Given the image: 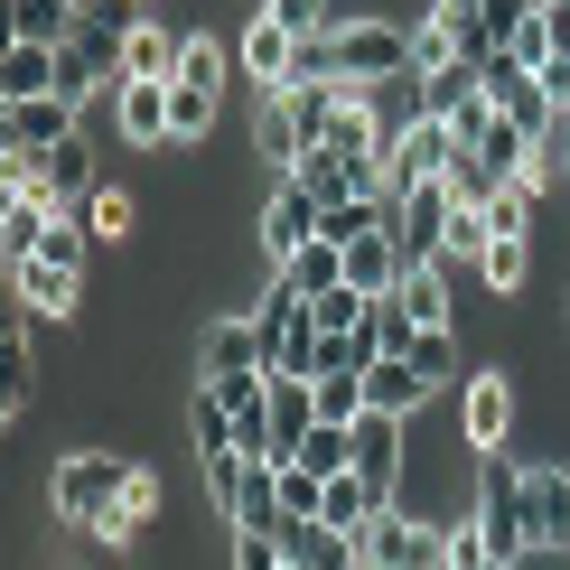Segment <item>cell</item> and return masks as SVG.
Segmentation results:
<instances>
[{
    "label": "cell",
    "instance_id": "6da1fadb",
    "mask_svg": "<svg viewBox=\"0 0 570 570\" xmlns=\"http://www.w3.org/2000/svg\"><path fill=\"white\" fill-rule=\"evenodd\" d=\"M131 468L140 459H122V449H66V459L47 468V514H57V533H85L94 552H122Z\"/></svg>",
    "mask_w": 570,
    "mask_h": 570
},
{
    "label": "cell",
    "instance_id": "7a4b0ae2",
    "mask_svg": "<svg viewBox=\"0 0 570 570\" xmlns=\"http://www.w3.org/2000/svg\"><path fill=\"white\" fill-rule=\"evenodd\" d=\"M206 505H216L225 533H272L281 514V459H244V449H225V459H206Z\"/></svg>",
    "mask_w": 570,
    "mask_h": 570
},
{
    "label": "cell",
    "instance_id": "3957f363",
    "mask_svg": "<svg viewBox=\"0 0 570 570\" xmlns=\"http://www.w3.org/2000/svg\"><path fill=\"white\" fill-rule=\"evenodd\" d=\"M355 552L374 570H449V524L421 505H384L374 524H355Z\"/></svg>",
    "mask_w": 570,
    "mask_h": 570
},
{
    "label": "cell",
    "instance_id": "277c9868",
    "mask_svg": "<svg viewBox=\"0 0 570 570\" xmlns=\"http://www.w3.org/2000/svg\"><path fill=\"white\" fill-rule=\"evenodd\" d=\"M478 533L495 542V561H524L533 552V524H524V459L487 449L478 459Z\"/></svg>",
    "mask_w": 570,
    "mask_h": 570
},
{
    "label": "cell",
    "instance_id": "5b68a950",
    "mask_svg": "<svg viewBox=\"0 0 570 570\" xmlns=\"http://www.w3.org/2000/svg\"><path fill=\"white\" fill-rule=\"evenodd\" d=\"M346 440H355V478L384 495V505H402V478H412V431H402V412L346 421Z\"/></svg>",
    "mask_w": 570,
    "mask_h": 570
},
{
    "label": "cell",
    "instance_id": "8992f818",
    "mask_svg": "<svg viewBox=\"0 0 570 570\" xmlns=\"http://www.w3.org/2000/svg\"><path fill=\"white\" fill-rule=\"evenodd\" d=\"M514 421H524V393H514V374H495V365H478L459 384V431H468V449H505L514 440Z\"/></svg>",
    "mask_w": 570,
    "mask_h": 570
},
{
    "label": "cell",
    "instance_id": "52a82bcc",
    "mask_svg": "<svg viewBox=\"0 0 570 570\" xmlns=\"http://www.w3.org/2000/svg\"><path fill=\"white\" fill-rule=\"evenodd\" d=\"M234 76L281 94V85L299 76V29H291V19H272V10H253L244 29H234Z\"/></svg>",
    "mask_w": 570,
    "mask_h": 570
},
{
    "label": "cell",
    "instance_id": "ba28073f",
    "mask_svg": "<svg viewBox=\"0 0 570 570\" xmlns=\"http://www.w3.org/2000/svg\"><path fill=\"white\" fill-rule=\"evenodd\" d=\"M253 244H263L272 272L291 263V253H308V244H318V197H308L299 178H281L272 197H263V216H253Z\"/></svg>",
    "mask_w": 570,
    "mask_h": 570
},
{
    "label": "cell",
    "instance_id": "9c48e42d",
    "mask_svg": "<svg viewBox=\"0 0 570 570\" xmlns=\"http://www.w3.org/2000/svg\"><path fill=\"white\" fill-rule=\"evenodd\" d=\"M244 374H272V365H263V327H253V308L206 318V337H197V384H244Z\"/></svg>",
    "mask_w": 570,
    "mask_h": 570
},
{
    "label": "cell",
    "instance_id": "30bf717a",
    "mask_svg": "<svg viewBox=\"0 0 570 570\" xmlns=\"http://www.w3.org/2000/svg\"><path fill=\"white\" fill-rule=\"evenodd\" d=\"M85 131V104L76 94H29V104H0V140H10V150H66V140Z\"/></svg>",
    "mask_w": 570,
    "mask_h": 570
},
{
    "label": "cell",
    "instance_id": "8fae6325",
    "mask_svg": "<svg viewBox=\"0 0 570 570\" xmlns=\"http://www.w3.org/2000/svg\"><path fill=\"white\" fill-rule=\"evenodd\" d=\"M449 159H459V131L421 112V122H412V131H402L393 150H384V197H402V187H431V178H449Z\"/></svg>",
    "mask_w": 570,
    "mask_h": 570
},
{
    "label": "cell",
    "instance_id": "7c38bea8",
    "mask_svg": "<svg viewBox=\"0 0 570 570\" xmlns=\"http://www.w3.org/2000/svg\"><path fill=\"white\" fill-rule=\"evenodd\" d=\"M449 216H459V197H449V178H431V187H402V197H393L402 253H412V263H440V253H449Z\"/></svg>",
    "mask_w": 570,
    "mask_h": 570
},
{
    "label": "cell",
    "instance_id": "4fadbf2b",
    "mask_svg": "<svg viewBox=\"0 0 570 570\" xmlns=\"http://www.w3.org/2000/svg\"><path fill=\"white\" fill-rule=\"evenodd\" d=\"M10 299L29 308V318H85V272L29 253V263H10Z\"/></svg>",
    "mask_w": 570,
    "mask_h": 570
},
{
    "label": "cell",
    "instance_id": "5bb4252c",
    "mask_svg": "<svg viewBox=\"0 0 570 570\" xmlns=\"http://www.w3.org/2000/svg\"><path fill=\"white\" fill-rule=\"evenodd\" d=\"M169 85H159V76H122V85H112V131H122L131 150H169Z\"/></svg>",
    "mask_w": 570,
    "mask_h": 570
},
{
    "label": "cell",
    "instance_id": "9a60e30c",
    "mask_svg": "<svg viewBox=\"0 0 570 570\" xmlns=\"http://www.w3.org/2000/svg\"><path fill=\"white\" fill-rule=\"evenodd\" d=\"M524 524L542 552H570V468L561 459H524Z\"/></svg>",
    "mask_w": 570,
    "mask_h": 570
},
{
    "label": "cell",
    "instance_id": "2e32d148",
    "mask_svg": "<svg viewBox=\"0 0 570 570\" xmlns=\"http://www.w3.org/2000/svg\"><path fill=\"white\" fill-rule=\"evenodd\" d=\"M402 272H412V253H402V225H393V197H384V225H365V234L346 244V281H355L365 299H384Z\"/></svg>",
    "mask_w": 570,
    "mask_h": 570
},
{
    "label": "cell",
    "instance_id": "e0dca14e",
    "mask_svg": "<svg viewBox=\"0 0 570 570\" xmlns=\"http://www.w3.org/2000/svg\"><path fill=\"white\" fill-rule=\"evenodd\" d=\"M29 94H66V47L57 38H10L0 47V104H29Z\"/></svg>",
    "mask_w": 570,
    "mask_h": 570
},
{
    "label": "cell",
    "instance_id": "ac0fdd59",
    "mask_svg": "<svg viewBox=\"0 0 570 570\" xmlns=\"http://www.w3.org/2000/svg\"><path fill=\"white\" fill-rule=\"evenodd\" d=\"M38 402V355H29V308L0 327V421H29Z\"/></svg>",
    "mask_w": 570,
    "mask_h": 570
},
{
    "label": "cell",
    "instance_id": "d6986e66",
    "mask_svg": "<svg viewBox=\"0 0 570 570\" xmlns=\"http://www.w3.org/2000/svg\"><path fill=\"white\" fill-rule=\"evenodd\" d=\"M393 299L412 308L421 327H459V272H449V263H412L393 281Z\"/></svg>",
    "mask_w": 570,
    "mask_h": 570
},
{
    "label": "cell",
    "instance_id": "ffe728a7",
    "mask_svg": "<svg viewBox=\"0 0 570 570\" xmlns=\"http://www.w3.org/2000/svg\"><path fill=\"white\" fill-rule=\"evenodd\" d=\"M281 552H291L299 570H346L355 561V533H337V524H318V514H281Z\"/></svg>",
    "mask_w": 570,
    "mask_h": 570
},
{
    "label": "cell",
    "instance_id": "44dd1931",
    "mask_svg": "<svg viewBox=\"0 0 570 570\" xmlns=\"http://www.w3.org/2000/svg\"><path fill=\"white\" fill-rule=\"evenodd\" d=\"M431 393H440V384L412 365V355H374V365H365V402H374V412H402V421H412Z\"/></svg>",
    "mask_w": 570,
    "mask_h": 570
},
{
    "label": "cell",
    "instance_id": "7402d4cb",
    "mask_svg": "<svg viewBox=\"0 0 570 570\" xmlns=\"http://www.w3.org/2000/svg\"><path fill=\"white\" fill-rule=\"evenodd\" d=\"M533 281V234H495V244L478 253V291L487 299H514Z\"/></svg>",
    "mask_w": 570,
    "mask_h": 570
},
{
    "label": "cell",
    "instance_id": "603a6c76",
    "mask_svg": "<svg viewBox=\"0 0 570 570\" xmlns=\"http://www.w3.org/2000/svg\"><path fill=\"white\" fill-rule=\"evenodd\" d=\"M178 47H187L178 29H159V19L140 10L131 38H122V76H159V85H169V76H178Z\"/></svg>",
    "mask_w": 570,
    "mask_h": 570
},
{
    "label": "cell",
    "instance_id": "cb8c5ba5",
    "mask_svg": "<svg viewBox=\"0 0 570 570\" xmlns=\"http://www.w3.org/2000/svg\"><path fill=\"white\" fill-rule=\"evenodd\" d=\"M216 122H225V94L216 85H169V150H197Z\"/></svg>",
    "mask_w": 570,
    "mask_h": 570
},
{
    "label": "cell",
    "instance_id": "d4e9b609",
    "mask_svg": "<svg viewBox=\"0 0 570 570\" xmlns=\"http://www.w3.org/2000/svg\"><path fill=\"white\" fill-rule=\"evenodd\" d=\"M187 449H197V459H225V449H234V402L216 384L187 393Z\"/></svg>",
    "mask_w": 570,
    "mask_h": 570
},
{
    "label": "cell",
    "instance_id": "484cf974",
    "mask_svg": "<svg viewBox=\"0 0 570 570\" xmlns=\"http://www.w3.org/2000/svg\"><path fill=\"white\" fill-rule=\"evenodd\" d=\"M281 281H291L299 299H327V291L346 281V244H327V234H318L308 253H291V263H281Z\"/></svg>",
    "mask_w": 570,
    "mask_h": 570
},
{
    "label": "cell",
    "instance_id": "4316f807",
    "mask_svg": "<svg viewBox=\"0 0 570 570\" xmlns=\"http://www.w3.org/2000/svg\"><path fill=\"white\" fill-rule=\"evenodd\" d=\"M355 337H365L374 355H412V346H421V318H412V308H402V299L384 291V299L365 308V327H355Z\"/></svg>",
    "mask_w": 570,
    "mask_h": 570
},
{
    "label": "cell",
    "instance_id": "83f0119b",
    "mask_svg": "<svg viewBox=\"0 0 570 570\" xmlns=\"http://www.w3.org/2000/svg\"><path fill=\"white\" fill-rule=\"evenodd\" d=\"M178 85H234V47L216 38V29H187V47H178Z\"/></svg>",
    "mask_w": 570,
    "mask_h": 570
},
{
    "label": "cell",
    "instance_id": "f1b7e54d",
    "mask_svg": "<svg viewBox=\"0 0 570 570\" xmlns=\"http://www.w3.org/2000/svg\"><path fill=\"white\" fill-rule=\"evenodd\" d=\"M76 19H85V0H10V38H76Z\"/></svg>",
    "mask_w": 570,
    "mask_h": 570
},
{
    "label": "cell",
    "instance_id": "f546056e",
    "mask_svg": "<svg viewBox=\"0 0 570 570\" xmlns=\"http://www.w3.org/2000/svg\"><path fill=\"white\" fill-rule=\"evenodd\" d=\"M47 187H57V206H85L94 187H104V178H94V150H85V131L66 140V150H47Z\"/></svg>",
    "mask_w": 570,
    "mask_h": 570
},
{
    "label": "cell",
    "instance_id": "4dcf8cb0",
    "mask_svg": "<svg viewBox=\"0 0 570 570\" xmlns=\"http://www.w3.org/2000/svg\"><path fill=\"white\" fill-rule=\"evenodd\" d=\"M47 216H57V206L0 197V263H29V253H38V234H47Z\"/></svg>",
    "mask_w": 570,
    "mask_h": 570
},
{
    "label": "cell",
    "instance_id": "1f68e13d",
    "mask_svg": "<svg viewBox=\"0 0 570 570\" xmlns=\"http://www.w3.org/2000/svg\"><path fill=\"white\" fill-rule=\"evenodd\" d=\"M85 225H94V244H122V234L140 225L131 187H94V197H85Z\"/></svg>",
    "mask_w": 570,
    "mask_h": 570
},
{
    "label": "cell",
    "instance_id": "d6a6232c",
    "mask_svg": "<svg viewBox=\"0 0 570 570\" xmlns=\"http://www.w3.org/2000/svg\"><path fill=\"white\" fill-rule=\"evenodd\" d=\"M533 206H542V187H533V178H505V187L487 197V225H495V234H533Z\"/></svg>",
    "mask_w": 570,
    "mask_h": 570
},
{
    "label": "cell",
    "instance_id": "836d02e7",
    "mask_svg": "<svg viewBox=\"0 0 570 570\" xmlns=\"http://www.w3.org/2000/svg\"><path fill=\"white\" fill-rule=\"evenodd\" d=\"M365 291H355V281H337V291H327V299H308V318H318V337H346V327H365Z\"/></svg>",
    "mask_w": 570,
    "mask_h": 570
},
{
    "label": "cell",
    "instance_id": "e575fe53",
    "mask_svg": "<svg viewBox=\"0 0 570 570\" xmlns=\"http://www.w3.org/2000/svg\"><path fill=\"white\" fill-rule=\"evenodd\" d=\"M412 365H421V374H431V384L449 393V384H459V327H421V346H412Z\"/></svg>",
    "mask_w": 570,
    "mask_h": 570
},
{
    "label": "cell",
    "instance_id": "d590c367",
    "mask_svg": "<svg viewBox=\"0 0 570 570\" xmlns=\"http://www.w3.org/2000/svg\"><path fill=\"white\" fill-rule=\"evenodd\" d=\"M505 47H514V57H524V66H533V76H542V66H552V57H561V29H552V10H533V19H524V29H514Z\"/></svg>",
    "mask_w": 570,
    "mask_h": 570
},
{
    "label": "cell",
    "instance_id": "8d00e7d4",
    "mask_svg": "<svg viewBox=\"0 0 570 570\" xmlns=\"http://www.w3.org/2000/svg\"><path fill=\"white\" fill-rule=\"evenodd\" d=\"M225 570H291V552H281V533H234Z\"/></svg>",
    "mask_w": 570,
    "mask_h": 570
},
{
    "label": "cell",
    "instance_id": "74e56055",
    "mask_svg": "<svg viewBox=\"0 0 570 570\" xmlns=\"http://www.w3.org/2000/svg\"><path fill=\"white\" fill-rule=\"evenodd\" d=\"M533 10H542V0H478V29H487L495 47H505V38H514V29L533 19Z\"/></svg>",
    "mask_w": 570,
    "mask_h": 570
},
{
    "label": "cell",
    "instance_id": "f35d334b",
    "mask_svg": "<svg viewBox=\"0 0 570 570\" xmlns=\"http://www.w3.org/2000/svg\"><path fill=\"white\" fill-rule=\"evenodd\" d=\"M346 570H374V561H365V552H355V561H346Z\"/></svg>",
    "mask_w": 570,
    "mask_h": 570
},
{
    "label": "cell",
    "instance_id": "ab89813d",
    "mask_svg": "<svg viewBox=\"0 0 570 570\" xmlns=\"http://www.w3.org/2000/svg\"><path fill=\"white\" fill-rule=\"evenodd\" d=\"M561 318H570V291H561Z\"/></svg>",
    "mask_w": 570,
    "mask_h": 570
},
{
    "label": "cell",
    "instance_id": "60d3db41",
    "mask_svg": "<svg viewBox=\"0 0 570 570\" xmlns=\"http://www.w3.org/2000/svg\"><path fill=\"white\" fill-rule=\"evenodd\" d=\"M291 570H299V561H291Z\"/></svg>",
    "mask_w": 570,
    "mask_h": 570
},
{
    "label": "cell",
    "instance_id": "b9f144b4",
    "mask_svg": "<svg viewBox=\"0 0 570 570\" xmlns=\"http://www.w3.org/2000/svg\"><path fill=\"white\" fill-rule=\"evenodd\" d=\"M561 187H570V178H561Z\"/></svg>",
    "mask_w": 570,
    "mask_h": 570
}]
</instances>
